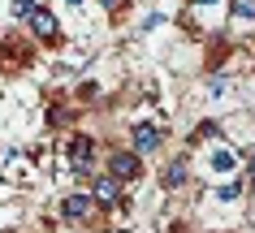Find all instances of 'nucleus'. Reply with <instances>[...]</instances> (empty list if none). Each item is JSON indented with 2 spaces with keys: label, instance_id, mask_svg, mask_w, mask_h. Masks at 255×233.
Here are the masks:
<instances>
[{
  "label": "nucleus",
  "instance_id": "3",
  "mask_svg": "<svg viewBox=\"0 0 255 233\" xmlns=\"http://www.w3.org/2000/svg\"><path fill=\"white\" fill-rule=\"evenodd\" d=\"M134 155H147V151H156L164 143V130L160 125H151V121H143V125H134Z\"/></svg>",
  "mask_w": 255,
  "mask_h": 233
},
{
  "label": "nucleus",
  "instance_id": "5",
  "mask_svg": "<svg viewBox=\"0 0 255 233\" xmlns=\"http://www.w3.org/2000/svg\"><path fill=\"white\" fill-rule=\"evenodd\" d=\"M117 194H121V181H113V177H95V186H91V203L113 207V203H117Z\"/></svg>",
  "mask_w": 255,
  "mask_h": 233
},
{
  "label": "nucleus",
  "instance_id": "2",
  "mask_svg": "<svg viewBox=\"0 0 255 233\" xmlns=\"http://www.w3.org/2000/svg\"><path fill=\"white\" fill-rule=\"evenodd\" d=\"M91 160H95V138L78 134L69 143V164H74V173H91Z\"/></svg>",
  "mask_w": 255,
  "mask_h": 233
},
{
  "label": "nucleus",
  "instance_id": "6",
  "mask_svg": "<svg viewBox=\"0 0 255 233\" xmlns=\"http://www.w3.org/2000/svg\"><path fill=\"white\" fill-rule=\"evenodd\" d=\"M30 30H35L39 39H56V17L48 13V9H35V13H30Z\"/></svg>",
  "mask_w": 255,
  "mask_h": 233
},
{
  "label": "nucleus",
  "instance_id": "9",
  "mask_svg": "<svg viewBox=\"0 0 255 233\" xmlns=\"http://www.w3.org/2000/svg\"><path fill=\"white\" fill-rule=\"evenodd\" d=\"M35 9H39L35 0H13V17H30Z\"/></svg>",
  "mask_w": 255,
  "mask_h": 233
},
{
  "label": "nucleus",
  "instance_id": "7",
  "mask_svg": "<svg viewBox=\"0 0 255 233\" xmlns=\"http://www.w3.org/2000/svg\"><path fill=\"white\" fill-rule=\"evenodd\" d=\"M182 181H186V160H173L164 168V186H182Z\"/></svg>",
  "mask_w": 255,
  "mask_h": 233
},
{
  "label": "nucleus",
  "instance_id": "12",
  "mask_svg": "<svg viewBox=\"0 0 255 233\" xmlns=\"http://www.w3.org/2000/svg\"><path fill=\"white\" fill-rule=\"evenodd\" d=\"M195 4H221V0H195Z\"/></svg>",
  "mask_w": 255,
  "mask_h": 233
},
{
  "label": "nucleus",
  "instance_id": "8",
  "mask_svg": "<svg viewBox=\"0 0 255 233\" xmlns=\"http://www.w3.org/2000/svg\"><path fill=\"white\" fill-rule=\"evenodd\" d=\"M212 164H216V168H238V151L221 147V151H216V155H212Z\"/></svg>",
  "mask_w": 255,
  "mask_h": 233
},
{
  "label": "nucleus",
  "instance_id": "4",
  "mask_svg": "<svg viewBox=\"0 0 255 233\" xmlns=\"http://www.w3.org/2000/svg\"><path fill=\"white\" fill-rule=\"evenodd\" d=\"M91 194H65L61 199V216L65 220H82V216H91Z\"/></svg>",
  "mask_w": 255,
  "mask_h": 233
},
{
  "label": "nucleus",
  "instance_id": "1",
  "mask_svg": "<svg viewBox=\"0 0 255 233\" xmlns=\"http://www.w3.org/2000/svg\"><path fill=\"white\" fill-rule=\"evenodd\" d=\"M138 173H143V164H138L134 151H113L108 155V177L113 181H134Z\"/></svg>",
  "mask_w": 255,
  "mask_h": 233
},
{
  "label": "nucleus",
  "instance_id": "10",
  "mask_svg": "<svg viewBox=\"0 0 255 233\" xmlns=\"http://www.w3.org/2000/svg\"><path fill=\"white\" fill-rule=\"evenodd\" d=\"M234 13L238 17H255V0H234Z\"/></svg>",
  "mask_w": 255,
  "mask_h": 233
},
{
  "label": "nucleus",
  "instance_id": "13",
  "mask_svg": "<svg viewBox=\"0 0 255 233\" xmlns=\"http://www.w3.org/2000/svg\"><path fill=\"white\" fill-rule=\"evenodd\" d=\"M69 4H82V0H69Z\"/></svg>",
  "mask_w": 255,
  "mask_h": 233
},
{
  "label": "nucleus",
  "instance_id": "11",
  "mask_svg": "<svg viewBox=\"0 0 255 233\" xmlns=\"http://www.w3.org/2000/svg\"><path fill=\"white\" fill-rule=\"evenodd\" d=\"M100 9H108V13H121V9H126V0H100Z\"/></svg>",
  "mask_w": 255,
  "mask_h": 233
}]
</instances>
